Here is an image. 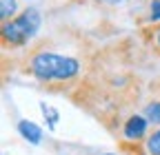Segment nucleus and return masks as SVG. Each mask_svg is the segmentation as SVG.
<instances>
[{
    "instance_id": "obj_2",
    "label": "nucleus",
    "mask_w": 160,
    "mask_h": 155,
    "mask_svg": "<svg viewBox=\"0 0 160 155\" xmlns=\"http://www.w3.org/2000/svg\"><path fill=\"white\" fill-rule=\"evenodd\" d=\"M40 25H42V16L36 7H27L11 20L2 22L0 27V38H2L5 49H20L29 45V40L38 33Z\"/></svg>"
},
{
    "instance_id": "obj_5",
    "label": "nucleus",
    "mask_w": 160,
    "mask_h": 155,
    "mask_svg": "<svg viewBox=\"0 0 160 155\" xmlns=\"http://www.w3.org/2000/svg\"><path fill=\"white\" fill-rule=\"evenodd\" d=\"M142 115L149 120V124H156V126H160V98H153L147 106H145V111H142Z\"/></svg>"
},
{
    "instance_id": "obj_1",
    "label": "nucleus",
    "mask_w": 160,
    "mask_h": 155,
    "mask_svg": "<svg viewBox=\"0 0 160 155\" xmlns=\"http://www.w3.org/2000/svg\"><path fill=\"white\" fill-rule=\"evenodd\" d=\"M25 71L38 82H71L80 73V62L71 55H60L53 51H36L27 58Z\"/></svg>"
},
{
    "instance_id": "obj_7",
    "label": "nucleus",
    "mask_w": 160,
    "mask_h": 155,
    "mask_svg": "<svg viewBox=\"0 0 160 155\" xmlns=\"http://www.w3.org/2000/svg\"><path fill=\"white\" fill-rule=\"evenodd\" d=\"M145 148H147V155H160V129L153 131L145 140Z\"/></svg>"
},
{
    "instance_id": "obj_10",
    "label": "nucleus",
    "mask_w": 160,
    "mask_h": 155,
    "mask_svg": "<svg viewBox=\"0 0 160 155\" xmlns=\"http://www.w3.org/2000/svg\"><path fill=\"white\" fill-rule=\"evenodd\" d=\"M153 47H156V53H160V27L156 29V35H153Z\"/></svg>"
},
{
    "instance_id": "obj_4",
    "label": "nucleus",
    "mask_w": 160,
    "mask_h": 155,
    "mask_svg": "<svg viewBox=\"0 0 160 155\" xmlns=\"http://www.w3.org/2000/svg\"><path fill=\"white\" fill-rule=\"evenodd\" d=\"M18 131L31 144H40V140H42V131H40V126L33 124V122H29V120H20L18 122Z\"/></svg>"
},
{
    "instance_id": "obj_9",
    "label": "nucleus",
    "mask_w": 160,
    "mask_h": 155,
    "mask_svg": "<svg viewBox=\"0 0 160 155\" xmlns=\"http://www.w3.org/2000/svg\"><path fill=\"white\" fill-rule=\"evenodd\" d=\"M96 5H102V7H118V5H125L131 2V0H93Z\"/></svg>"
},
{
    "instance_id": "obj_6",
    "label": "nucleus",
    "mask_w": 160,
    "mask_h": 155,
    "mask_svg": "<svg viewBox=\"0 0 160 155\" xmlns=\"http://www.w3.org/2000/svg\"><path fill=\"white\" fill-rule=\"evenodd\" d=\"M13 16H18V2L16 0H0V18H2V22L11 20Z\"/></svg>"
},
{
    "instance_id": "obj_3",
    "label": "nucleus",
    "mask_w": 160,
    "mask_h": 155,
    "mask_svg": "<svg viewBox=\"0 0 160 155\" xmlns=\"http://www.w3.org/2000/svg\"><path fill=\"white\" fill-rule=\"evenodd\" d=\"M147 129H149V120L142 113H133V115H129V118L122 122V138L133 142V144H138V142H142V140L149 138Z\"/></svg>"
},
{
    "instance_id": "obj_8",
    "label": "nucleus",
    "mask_w": 160,
    "mask_h": 155,
    "mask_svg": "<svg viewBox=\"0 0 160 155\" xmlns=\"http://www.w3.org/2000/svg\"><path fill=\"white\" fill-rule=\"evenodd\" d=\"M149 22H160V0H149Z\"/></svg>"
}]
</instances>
